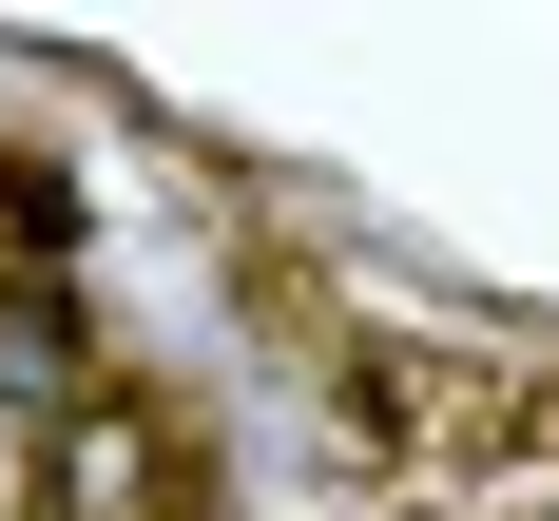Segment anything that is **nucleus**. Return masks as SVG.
<instances>
[{
    "label": "nucleus",
    "mask_w": 559,
    "mask_h": 521,
    "mask_svg": "<svg viewBox=\"0 0 559 521\" xmlns=\"http://www.w3.org/2000/svg\"><path fill=\"white\" fill-rule=\"evenodd\" d=\"M39 521H193V425L155 387H97L78 425H39Z\"/></svg>",
    "instance_id": "nucleus-2"
},
{
    "label": "nucleus",
    "mask_w": 559,
    "mask_h": 521,
    "mask_svg": "<svg viewBox=\"0 0 559 521\" xmlns=\"http://www.w3.org/2000/svg\"><path fill=\"white\" fill-rule=\"evenodd\" d=\"M97 387H116V367H97V309H78L58 271H0V405H20V425H78Z\"/></svg>",
    "instance_id": "nucleus-3"
},
{
    "label": "nucleus",
    "mask_w": 559,
    "mask_h": 521,
    "mask_svg": "<svg viewBox=\"0 0 559 521\" xmlns=\"http://www.w3.org/2000/svg\"><path fill=\"white\" fill-rule=\"evenodd\" d=\"M347 425L386 463H425V483H483V463L540 445V367L444 347V329H347Z\"/></svg>",
    "instance_id": "nucleus-1"
},
{
    "label": "nucleus",
    "mask_w": 559,
    "mask_h": 521,
    "mask_svg": "<svg viewBox=\"0 0 559 521\" xmlns=\"http://www.w3.org/2000/svg\"><path fill=\"white\" fill-rule=\"evenodd\" d=\"M58 232H78V174L0 135V251H20V271H58Z\"/></svg>",
    "instance_id": "nucleus-4"
}]
</instances>
